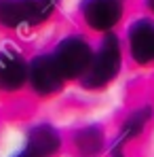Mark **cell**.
I'll use <instances>...</instances> for the list:
<instances>
[{
    "label": "cell",
    "mask_w": 154,
    "mask_h": 157,
    "mask_svg": "<svg viewBox=\"0 0 154 157\" xmlns=\"http://www.w3.org/2000/svg\"><path fill=\"white\" fill-rule=\"evenodd\" d=\"M55 9V0H0V24L9 28L40 24Z\"/></svg>",
    "instance_id": "cell-1"
},
{
    "label": "cell",
    "mask_w": 154,
    "mask_h": 157,
    "mask_svg": "<svg viewBox=\"0 0 154 157\" xmlns=\"http://www.w3.org/2000/svg\"><path fill=\"white\" fill-rule=\"evenodd\" d=\"M120 68V47L114 36H106L95 57H91V64L87 68L84 85L87 87H102L116 77Z\"/></svg>",
    "instance_id": "cell-2"
},
{
    "label": "cell",
    "mask_w": 154,
    "mask_h": 157,
    "mask_svg": "<svg viewBox=\"0 0 154 157\" xmlns=\"http://www.w3.org/2000/svg\"><path fill=\"white\" fill-rule=\"evenodd\" d=\"M91 57L93 55H91L89 45L80 38L63 40L53 55V59H55V64H57L63 78H74L82 72H87V68L91 64Z\"/></svg>",
    "instance_id": "cell-3"
},
{
    "label": "cell",
    "mask_w": 154,
    "mask_h": 157,
    "mask_svg": "<svg viewBox=\"0 0 154 157\" xmlns=\"http://www.w3.org/2000/svg\"><path fill=\"white\" fill-rule=\"evenodd\" d=\"M27 77L32 81V87L38 94H53L63 83V77H61L53 55H42V57L34 59L27 70Z\"/></svg>",
    "instance_id": "cell-4"
},
{
    "label": "cell",
    "mask_w": 154,
    "mask_h": 157,
    "mask_svg": "<svg viewBox=\"0 0 154 157\" xmlns=\"http://www.w3.org/2000/svg\"><path fill=\"white\" fill-rule=\"evenodd\" d=\"M82 13H84V19L91 28L108 30L118 21L123 6L118 0H87L82 6Z\"/></svg>",
    "instance_id": "cell-5"
},
{
    "label": "cell",
    "mask_w": 154,
    "mask_h": 157,
    "mask_svg": "<svg viewBox=\"0 0 154 157\" xmlns=\"http://www.w3.org/2000/svg\"><path fill=\"white\" fill-rule=\"evenodd\" d=\"M131 55L135 62L146 64L154 59V26L148 21H137L129 30Z\"/></svg>",
    "instance_id": "cell-6"
},
{
    "label": "cell",
    "mask_w": 154,
    "mask_h": 157,
    "mask_svg": "<svg viewBox=\"0 0 154 157\" xmlns=\"http://www.w3.org/2000/svg\"><path fill=\"white\" fill-rule=\"evenodd\" d=\"M27 77V68L23 59L15 51H0V89L13 91L21 87Z\"/></svg>",
    "instance_id": "cell-7"
},
{
    "label": "cell",
    "mask_w": 154,
    "mask_h": 157,
    "mask_svg": "<svg viewBox=\"0 0 154 157\" xmlns=\"http://www.w3.org/2000/svg\"><path fill=\"white\" fill-rule=\"evenodd\" d=\"M59 149V134L49 125H38L27 136V153L34 157H49Z\"/></svg>",
    "instance_id": "cell-8"
},
{
    "label": "cell",
    "mask_w": 154,
    "mask_h": 157,
    "mask_svg": "<svg viewBox=\"0 0 154 157\" xmlns=\"http://www.w3.org/2000/svg\"><path fill=\"white\" fill-rule=\"evenodd\" d=\"M78 147H80V153L84 157H93L99 153L102 149V136L97 130H87L78 136Z\"/></svg>",
    "instance_id": "cell-9"
},
{
    "label": "cell",
    "mask_w": 154,
    "mask_h": 157,
    "mask_svg": "<svg viewBox=\"0 0 154 157\" xmlns=\"http://www.w3.org/2000/svg\"><path fill=\"white\" fill-rule=\"evenodd\" d=\"M148 117H150V110L146 108V110H141V113H137L133 119H129L127 125H125V132H123V136L118 138L120 142L125 140V138H131V136H135V134H139L141 128H144V123L148 121Z\"/></svg>",
    "instance_id": "cell-10"
},
{
    "label": "cell",
    "mask_w": 154,
    "mask_h": 157,
    "mask_svg": "<svg viewBox=\"0 0 154 157\" xmlns=\"http://www.w3.org/2000/svg\"><path fill=\"white\" fill-rule=\"evenodd\" d=\"M148 6H150V9L154 11V0H148Z\"/></svg>",
    "instance_id": "cell-11"
},
{
    "label": "cell",
    "mask_w": 154,
    "mask_h": 157,
    "mask_svg": "<svg viewBox=\"0 0 154 157\" xmlns=\"http://www.w3.org/2000/svg\"><path fill=\"white\" fill-rule=\"evenodd\" d=\"M17 157H34V155H30V153H21V155H17Z\"/></svg>",
    "instance_id": "cell-12"
}]
</instances>
